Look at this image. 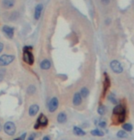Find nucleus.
I'll return each instance as SVG.
<instances>
[{
  "label": "nucleus",
  "mask_w": 134,
  "mask_h": 140,
  "mask_svg": "<svg viewBox=\"0 0 134 140\" xmlns=\"http://www.w3.org/2000/svg\"><path fill=\"white\" fill-rule=\"evenodd\" d=\"M110 86V81L109 78H108V74L105 73V79H104V92H106L108 91V89Z\"/></svg>",
  "instance_id": "nucleus-15"
},
{
  "label": "nucleus",
  "mask_w": 134,
  "mask_h": 140,
  "mask_svg": "<svg viewBox=\"0 0 134 140\" xmlns=\"http://www.w3.org/2000/svg\"><path fill=\"white\" fill-rule=\"evenodd\" d=\"M17 140H19V139H17Z\"/></svg>",
  "instance_id": "nucleus-31"
},
{
  "label": "nucleus",
  "mask_w": 134,
  "mask_h": 140,
  "mask_svg": "<svg viewBox=\"0 0 134 140\" xmlns=\"http://www.w3.org/2000/svg\"><path fill=\"white\" fill-rule=\"evenodd\" d=\"M15 2H16L15 0H3L2 5L5 8L8 9V8H11V7H14Z\"/></svg>",
  "instance_id": "nucleus-12"
},
{
  "label": "nucleus",
  "mask_w": 134,
  "mask_h": 140,
  "mask_svg": "<svg viewBox=\"0 0 134 140\" xmlns=\"http://www.w3.org/2000/svg\"><path fill=\"white\" fill-rule=\"evenodd\" d=\"M4 131L8 135H13L16 133V126L12 122H7L4 126Z\"/></svg>",
  "instance_id": "nucleus-1"
},
{
  "label": "nucleus",
  "mask_w": 134,
  "mask_h": 140,
  "mask_svg": "<svg viewBox=\"0 0 134 140\" xmlns=\"http://www.w3.org/2000/svg\"><path fill=\"white\" fill-rule=\"evenodd\" d=\"M34 136H35V135H34V134H31L29 137H28V140H34V138H35Z\"/></svg>",
  "instance_id": "nucleus-27"
},
{
  "label": "nucleus",
  "mask_w": 134,
  "mask_h": 140,
  "mask_svg": "<svg viewBox=\"0 0 134 140\" xmlns=\"http://www.w3.org/2000/svg\"><path fill=\"white\" fill-rule=\"evenodd\" d=\"M39 110H40V107L37 104H32L29 109V114L30 116H35L38 113Z\"/></svg>",
  "instance_id": "nucleus-10"
},
{
  "label": "nucleus",
  "mask_w": 134,
  "mask_h": 140,
  "mask_svg": "<svg viewBox=\"0 0 134 140\" xmlns=\"http://www.w3.org/2000/svg\"><path fill=\"white\" fill-rule=\"evenodd\" d=\"M110 68L115 73H121L123 72V67H122V65L120 64L119 60H112L110 62Z\"/></svg>",
  "instance_id": "nucleus-2"
},
{
  "label": "nucleus",
  "mask_w": 134,
  "mask_h": 140,
  "mask_svg": "<svg viewBox=\"0 0 134 140\" xmlns=\"http://www.w3.org/2000/svg\"><path fill=\"white\" fill-rule=\"evenodd\" d=\"M48 125V119L44 114L41 113V115L39 116V118L37 119L36 125L34 126V128L37 129V128H40V126H46Z\"/></svg>",
  "instance_id": "nucleus-5"
},
{
  "label": "nucleus",
  "mask_w": 134,
  "mask_h": 140,
  "mask_svg": "<svg viewBox=\"0 0 134 140\" xmlns=\"http://www.w3.org/2000/svg\"><path fill=\"white\" fill-rule=\"evenodd\" d=\"M25 137H26V133H24L23 135H20V136H19L18 139H19V140H25Z\"/></svg>",
  "instance_id": "nucleus-26"
},
{
  "label": "nucleus",
  "mask_w": 134,
  "mask_h": 140,
  "mask_svg": "<svg viewBox=\"0 0 134 140\" xmlns=\"http://www.w3.org/2000/svg\"><path fill=\"white\" fill-rule=\"evenodd\" d=\"M23 60L26 63L32 65L34 63V57L33 54L31 53L30 51H23Z\"/></svg>",
  "instance_id": "nucleus-4"
},
{
  "label": "nucleus",
  "mask_w": 134,
  "mask_h": 140,
  "mask_svg": "<svg viewBox=\"0 0 134 140\" xmlns=\"http://www.w3.org/2000/svg\"><path fill=\"white\" fill-rule=\"evenodd\" d=\"M6 70L5 69H1L0 70V81H2V79L4 78V75H5Z\"/></svg>",
  "instance_id": "nucleus-25"
},
{
  "label": "nucleus",
  "mask_w": 134,
  "mask_h": 140,
  "mask_svg": "<svg viewBox=\"0 0 134 140\" xmlns=\"http://www.w3.org/2000/svg\"><path fill=\"white\" fill-rule=\"evenodd\" d=\"M3 49H4V44L2 42H0V53H1V51H3Z\"/></svg>",
  "instance_id": "nucleus-28"
},
{
  "label": "nucleus",
  "mask_w": 134,
  "mask_h": 140,
  "mask_svg": "<svg viewBox=\"0 0 134 140\" xmlns=\"http://www.w3.org/2000/svg\"><path fill=\"white\" fill-rule=\"evenodd\" d=\"M125 108H123V106L122 105H120V104H117L115 107H114V109H113V114L114 115H119V114H120V113H125Z\"/></svg>",
  "instance_id": "nucleus-11"
},
{
  "label": "nucleus",
  "mask_w": 134,
  "mask_h": 140,
  "mask_svg": "<svg viewBox=\"0 0 134 140\" xmlns=\"http://www.w3.org/2000/svg\"><path fill=\"white\" fill-rule=\"evenodd\" d=\"M82 103V96L80 92H76V94H74V97H73V104L75 105V106H78L80 105Z\"/></svg>",
  "instance_id": "nucleus-9"
},
{
  "label": "nucleus",
  "mask_w": 134,
  "mask_h": 140,
  "mask_svg": "<svg viewBox=\"0 0 134 140\" xmlns=\"http://www.w3.org/2000/svg\"><path fill=\"white\" fill-rule=\"evenodd\" d=\"M67 120V115L65 114V113H60L57 115V121L58 123L60 124H64Z\"/></svg>",
  "instance_id": "nucleus-14"
},
{
  "label": "nucleus",
  "mask_w": 134,
  "mask_h": 140,
  "mask_svg": "<svg viewBox=\"0 0 134 140\" xmlns=\"http://www.w3.org/2000/svg\"><path fill=\"white\" fill-rule=\"evenodd\" d=\"M40 66H41V68L42 69V70H49V69L51 68L50 60H47V59L43 60L41 62V64H40Z\"/></svg>",
  "instance_id": "nucleus-13"
},
{
  "label": "nucleus",
  "mask_w": 134,
  "mask_h": 140,
  "mask_svg": "<svg viewBox=\"0 0 134 140\" xmlns=\"http://www.w3.org/2000/svg\"><path fill=\"white\" fill-rule=\"evenodd\" d=\"M42 140H51V139H50V137H49V136H47V135H46V136H44V137L42 138Z\"/></svg>",
  "instance_id": "nucleus-29"
},
{
  "label": "nucleus",
  "mask_w": 134,
  "mask_h": 140,
  "mask_svg": "<svg viewBox=\"0 0 134 140\" xmlns=\"http://www.w3.org/2000/svg\"><path fill=\"white\" fill-rule=\"evenodd\" d=\"M15 57L13 55H2L0 57V66H7L12 62Z\"/></svg>",
  "instance_id": "nucleus-3"
},
{
  "label": "nucleus",
  "mask_w": 134,
  "mask_h": 140,
  "mask_svg": "<svg viewBox=\"0 0 134 140\" xmlns=\"http://www.w3.org/2000/svg\"><path fill=\"white\" fill-rule=\"evenodd\" d=\"M58 105H59V101H58L57 98H56V97L52 98V99L50 100V102H49V105H48L49 111H50L51 113L55 112L56 110H57Z\"/></svg>",
  "instance_id": "nucleus-6"
},
{
  "label": "nucleus",
  "mask_w": 134,
  "mask_h": 140,
  "mask_svg": "<svg viewBox=\"0 0 134 140\" xmlns=\"http://www.w3.org/2000/svg\"><path fill=\"white\" fill-rule=\"evenodd\" d=\"M117 136L120 138H126V137H128V134L126 133V131L120 130L117 133Z\"/></svg>",
  "instance_id": "nucleus-19"
},
{
  "label": "nucleus",
  "mask_w": 134,
  "mask_h": 140,
  "mask_svg": "<svg viewBox=\"0 0 134 140\" xmlns=\"http://www.w3.org/2000/svg\"><path fill=\"white\" fill-rule=\"evenodd\" d=\"M122 127H123V129H124V130L128 131V132H130V131H132V128H133V126H132L131 124L126 123V124H124V125L122 126Z\"/></svg>",
  "instance_id": "nucleus-21"
},
{
  "label": "nucleus",
  "mask_w": 134,
  "mask_h": 140,
  "mask_svg": "<svg viewBox=\"0 0 134 140\" xmlns=\"http://www.w3.org/2000/svg\"><path fill=\"white\" fill-rule=\"evenodd\" d=\"M3 32L7 35V37L8 38H13V35H14V28L8 27V26H4L3 27Z\"/></svg>",
  "instance_id": "nucleus-7"
},
{
  "label": "nucleus",
  "mask_w": 134,
  "mask_h": 140,
  "mask_svg": "<svg viewBox=\"0 0 134 140\" xmlns=\"http://www.w3.org/2000/svg\"><path fill=\"white\" fill-rule=\"evenodd\" d=\"M97 125L100 128H106V126H107V122L104 120H97Z\"/></svg>",
  "instance_id": "nucleus-24"
},
{
  "label": "nucleus",
  "mask_w": 134,
  "mask_h": 140,
  "mask_svg": "<svg viewBox=\"0 0 134 140\" xmlns=\"http://www.w3.org/2000/svg\"><path fill=\"white\" fill-rule=\"evenodd\" d=\"M108 100H109L112 104H119V101L117 100V98L115 97V95L113 94H110L109 95H108Z\"/></svg>",
  "instance_id": "nucleus-20"
},
{
  "label": "nucleus",
  "mask_w": 134,
  "mask_h": 140,
  "mask_svg": "<svg viewBox=\"0 0 134 140\" xmlns=\"http://www.w3.org/2000/svg\"><path fill=\"white\" fill-rule=\"evenodd\" d=\"M97 113L100 114V115H103L104 113H106V107L104 106V105H99V107H98L97 109Z\"/></svg>",
  "instance_id": "nucleus-23"
},
{
  "label": "nucleus",
  "mask_w": 134,
  "mask_h": 140,
  "mask_svg": "<svg viewBox=\"0 0 134 140\" xmlns=\"http://www.w3.org/2000/svg\"><path fill=\"white\" fill-rule=\"evenodd\" d=\"M74 134L76 135H80V136H82V135H86V132H85L82 128L78 127V126H74Z\"/></svg>",
  "instance_id": "nucleus-16"
},
{
  "label": "nucleus",
  "mask_w": 134,
  "mask_h": 140,
  "mask_svg": "<svg viewBox=\"0 0 134 140\" xmlns=\"http://www.w3.org/2000/svg\"><path fill=\"white\" fill-rule=\"evenodd\" d=\"M42 9H43V6L41 4H39L37 5V7H35V13H34V17L35 19L38 20L40 17H41V12H42Z\"/></svg>",
  "instance_id": "nucleus-8"
},
{
  "label": "nucleus",
  "mask_w": 134,
  "mask_h": 140,
  "mask_svg": "<svg viewBox=\"0 0 134 140\" xmlns=\"http://www.w3.org/2000/svg\"><path fill=\"white\" fill-rule=\"evenodd\" d=\"M80 94H81V96L82 97H87L88 96V94H89V90L86 88V87H83L81 89V91H80Z\"/></svg>",
  "instance_id": "nucleus-17"
},
{
  "label": "nucleus",
  "mask_w": 134,
  "mask_h": 140,
  "mask_svg": "<svg viewBox=\"0 0 134 140\" xmlns=\"http://www.w3.org/2000/svg\"><path fill=\"white\" fill-rule=\"evenodd\" d=\"M35 92H36V87L34 85H29L28 87V89H27V92L29 94H35Z\"/></svg>",
  "instance_id": "nucleus-22"
},
{
  "label": "nucleus",
  "mask_w": 134,
  "mask_h": 140,
  "mask_svg": "<svg viewBox=\"0 0 134 140\" xmlns=\"http://www.w3.org/2000/svg\"><path fill=\"white\" fill-rule=\"evenodd\" d=\"M0 130H1V125H0Z\"/></svg>",
  "instance_id": "nucleus-30"
},
{
  "label": "nucleus",
  "mask_w": 134,
  "mask_h": 140,
  "mask_svg": "<svg viewBox=\"0 0 134 140\" xmlns=\"http://www.w3.org/2000/svg\"><path fill=\"white\" fill-rule=\"evenodd\" d=\"M91 134L95 136H103L104 135V133L99 129H94L91 131Z\"/></svg>",
  "instance_id": "nucleus-18"
}]
</instances>
